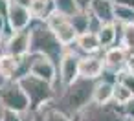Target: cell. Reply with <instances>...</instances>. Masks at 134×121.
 Here are the masks:
<instances>
[{
	"mask_svg": "<svg viewBox=\"0 0 134 121\" xmlns=\"http://www.w3.org/2000/svg\"><path fill=\"white\" fill-rule=\"evenodd\" d=\"M94 86H96V81L79 77V79H75L72 84L64 86V88L57 94L53 105L74 117L77 112H81L85 106H88V105L92 103Z\"/></svg>",
	"mask_w": 134,
	"mask_h": 121,
	"instance_id": "obj_1",
	"label": "cell"
},
{
	"mask_svg": "<svg viewBox=\"0 0 134 121\" xmlns=\"http://www.w3.org/2000/svg\"><path fill=\"white\" fill-rule=\"evenodd\" d=\"M30 33H31L30 53L44 55V57L52 59L53 62H57V66H59L63 55L66 53V46L61 44V41L55 37V33L42 20H33V24L30 26Z\"/></svg>",
	"mask_w": 134,
	"mask_h": 121,
	"instance_id": "obj_2",
	"label": "cell"
},
{
	"mask_svg": "<svg viewBox=\"0 0 134 121\" xmlns=\"http://www.w3.org/2000/svg\"><path fill=\"white\" fill-rule=\"evenodd\" d=\"M22 86V90L26 92L28 99H30V108L39 112L42 110L46 105L53 103L55 97H57V86L52 84V83H46L31 73H26L22 77L17 79Z\"/></svg>",
	"mask_w": 134,
	"mask_h": 121,
	"instance_id": "obj_3",
	"label": "cell"
},
{
	"mask_svg": "<svg viewBox=\"0 0 134 121\" xmlns=\"http://www.w3.org/2000/svg\"><path fill=\"white\" fill-rule=\"evenodd\" d=\"M74 121H129V119L123 116L121 106L114 103L97 105L92 101L88 106H85L81 112L74 116Z\"/></svg>",
	"mask_w": 134,
	"mask_h": 121,
	"instance_id": "obj_4",
	"label": "cell"
},
{
	"mask_svg": "<svg viewBox=\"0 0 134 121\" xmlns=\"http://www.w3.org/2000/svg\"><path fill=\"white\" fill-rule=\"evenodd\" d=\"M0 105H2V108H9V110H15L20 114L31 110L30 99H28L26 92L22 90V86L17 79L6 81L0 86Z\"/></svg>",
	"mask_w": 134,
	"mask_h": 121,
	"instance_id": "obj_5",
	"label": "cell"
},
{
	"mask_svg": "<svg viewBox=\"0 0 134 121\" xmlns=\"http://www.w3.org/2000/svg\"><path fill=\"white\" fill-rule=\"evenodd\" d=\"M30 59V68H28V73L46 81V83H52L57 86V94L61 92L59 90V66L57 62H53L52 59L44 57V55H39V53H30L28 55Z\"/></svg>",
	"mask_w": 134,
	"mask_h": 121,
	"instance_id": "obj_6",
	"label": "cell"
},
{
	"mask_svg": "<svg viewBox=\"0 0 134 121\" xmlns=\"http://www.w3.org/2000/svg\"><path fill=\"white\" fill-rule=\"evenodd\" d=\"M44 24H46L53 33H55V37L61 41V44H63V46L70 48L72 44H75V41H77L79 33L75 31V28L72 26V22H70V19H68V17L61 15L59 11H53V13L44 20Z\"/></svg>",
	"mask_w": 134,
	"mask_h": 121,
	"instance_id": "obj_7",
	"label": "cell"
},
{
	"mask_svg": "<svg viewBox=\"0 0 134 121\" xmlns=\"http://www.w3.org/2000/svg\"><path fill=\"white\" fill-rule=\"evenodd\" d=\"M79 53H75L72 48H66V53L59 62V90L79 79Z\"/></svg>",
	"mask_w": 134,
	"mask_h": 121,
	"instance_id": "obj_8",
	"label": "cell"
},
{
	"mask_svg": "<svg viewBox=\"0 0 134 121\" xmlns=\"http://www.w3.org/2000/svg\"><path fill=\"white\" fill-rule=\"evenodd\" d=\"M107 70L105 57L101 53H92V55H81L79 59V77L99 81Z\"/></svg>",
	"mask_w": 134,
	"mask_h": 121,
	"instance_id": "obj_9",
	"label": "cell"
},
{
	"mask_svg": "<svg viewBox=\"0 0 134 121\" xmlns=\"http://www.w3.org/2000/svg\"><path fill=\"white\" fill-rule=\"evenodd\" d=\"M30 46H31V33H30V28H28V30H22V31H13L6 39V44H4L2 51H8L15 57H26L30 53Z\"/></svg>",
	"mask_w": 134,
	"mask_h": 121,
	"instance_id": "obj_10",
	"label": "cell"
},
{
	"mask_svg": "<svg viewBox=\"0 0 134 121\" xmlns=\"http://www.w3.org/2000/svg\"><path fill=\"white\" fill-rule=\"evenodd\" d=\"M103 57H105L107 70H110L114 73H119L121 70H125L132 61L130 51L123 46H112L108 50H103Z\"/></svg>",
	"mask_w": 134,
	"mask_h": 121,
	"instance_id": "obj_11",
	"label": "cell"
},
{
	"mask_svg": "<svg viewBox=\"0 0 134 121\" xmlns=\"http://www.w3.org/2000/svg\"><path fill=\"white\" fill-rule=\"evenodd\" d=\"M33 20H35V19H33L30 8L20 6V4H17V2H11L9 13H8V26L11 28V31L28 30V28L33 24Z\"/></svg>",
	"mask_w": 134,
	"mask_h": 121,
	"instance_id": "obj_12",
	"label": "cell"
},
{
	"mask_svg": "<svg viewBox=\"0 0 134 121\" xmlns=\"http://www.w3.org/2000/svg\"><path fill=\"white\" fill-rule=\"evenodd\" d=\"M22 59L24 57H15L8 51H0V77L6 81L19 79L22 72Z\"/></svg>",
	"mask_w": 134,
	"mask_h": 121,
	"instance_id": "obj_13",
	"label": "cell"
},
{
	"mask_svg": "<svg viewBox=\"0 0 134 121\" xmlns=\"http://www.w3.org/2000/svg\"><path fill=\"white\" fill-rule=\"evenodd\" d=\"M70 48H72L75 53H79V55H92V53H99V51L103 50L97 33H92V31L81 33V35L77 37L75 44H72Z\"/></svg>",
	"mask_w": 134,
	"mask_h": 121,
	"instance_id": "obj_14",
	"label": "cell"
},
{
	"mask_svg": "<svg viewBox=\"0 0 134 121\" xmlns=\"http://www.w3.org/2000/svg\"><path fill=\"white\" fill-rule=\"evenodd\" d=\"M114 9H116V4L114 0H94L92 6H90V13L94 17H97L103 24H110L114 22Z\"/></svg>",
	"mask_w": 134,
	"mask_h": 121,
	"instance_id": "obj_15",
	"label": "cell"
},
{
	"mask_svg": "<svg viewBox=\"0 0 134 121\" xmlns=\"http://www.w3.org/2000/svg\"><path fill=\"white\" fill-rule=\"evenodd\" d=\"M112 94H114V83H110L107 79H99V81H96L92 101L97 103V105H110L112 103Z\"/></svg>",
	"mask_w": 134,
	"mask_h": 121,
	"instance_id": "obj_16",
	"label": "cell"
},
{
	"mask_svg": "<svg viewBox=\"0 0 134 121\" xmlns=\"http://www.w3.org/2000/svg\"><path fill=\"white\" fill-rule=\"evenodd\" d=\"M30 11L35 20H46L53 11H55V2L53 0H31Z\"/></svg>",
	"mask_w": 134,
	"mask_h": 121,
	"instance_id": "obj_17",
	"label": "cell"
},
{
	"mask_svg": "<svg viewBox=\"0 0 134 121\" xmlns=\"http://www.w3.org/2000/svg\"><path fill=\"white\" fill-rule=\"evenodd\" d=\"M39 116H41V121H74V117L70 114L57 108L53 103H50L42 110H39Z\"/></svg>",
	"mask_w": 134,
	"mask_h": 121,
	"instance_id": "obj_18",
	"label": "cell"
},
{
	"mask_svg": "<svg viewBox=\"0 0 134 121\" xmlns=\"http://www.w3.org/2000/svg\"><path fill=\"white\" fill-rule=\"evenodd\" d=\"M134 97V94L130 92V90H127L121 83H114V94H112V103L114 105H118V106H123V105H127L130 99Z\"/></svg>",
	"mask_w": 134,
	"mask_h": 121,
	"instance_id": "obj_19",
	"label": "cell"
},
{
	"mask_svg": "<svg viewBox=\"0 0 134 121\" xmlns=\"http://www.w3.org/2000/svg\"><path fill=\"white\" fill-rule=\"evenodd\" d=\"M70 22H72V26L75 28V31L79 35L86 33L88 31V22H90V13L88 11H77L75 15L70 17Z\"/></svg>",
	"mask_w": 134,
	"mask_h": 121,
	"instance_id": "obj_20",
	"label": "cell"
},
{
	"mask_svg": "<svg viewBox=\"0 0 134 121\" xmlns=\"http://www.w3.org/2000/svg\"><path fill=\"white\" fill-rule=\"evenodd\" d=\"M114 22H119L123 26L127 24H134V8H127V6H116L114 9Z\"/></svg>",
	"mask_w": 134,
	"mask_h": 121,
	"instance_id": "obj_21",
	"label": "cell"
},
{
	"mask_svg": "<svg viewBox=\"0 0 134 121\" xmlns=\"http://www.w3.org/2000/svg\"><path fill=\"white\" fill-rule=\"evenodd\" d=\"M53 2H55V11H59L61 15H64L68 19L79 11L75 0H53Z\"/></svg>",
	"mask_w": 134,
	"mask_h": 121,
	"instance_id": "obj_22",
	"label": "cell"
},
{
	"mask_svg": "<svg viewBox=\"0 0 134 121\" xmlns=\"http://www.w3.org/2000/svg\"><path fill=\"white\" fill-rule=\"evenodd\" d=\"M121 46L127 48V50L130 51V55H134V24H127V26H123Z\"/></svg>",
	"mask_w": 134,
	"mask_h": 121,
	"instance_id": "obj_23",
	"label": "cell"
},
{
	"mask_svg": "<svg viewBox=\"0 0 134 121\" xmlns=\"http://www.w3.org/2000/svg\"><path fill=\"white\" fill-rule=\"evenodd\" d=\"M118 83H121L127 90H130L134 94V72L130 70V66H127L125 70H121L118 73Z\"/></svg>",
	"mask_w": 134,
	"mask_h": 121,
	"instance_id": "obj_24",
	"label": "cell"
},
{
	"mask_svg": "<svg viewBox=\"0 0 134 121\" xmlns=\"http://www.w3.org/2000/svg\"><path fill=\"white\" fill-rule=\"evenodd\" d=\"M0 121H22V114L15 112V110H9V108H2Z\"/></svg>",
	"mask_w": 134,
	"mask_h": 121,
	"instance_id": "obj_25",
	"label": "cell"
},
{
	"mask_svg": "<svg viewBox=\"0 0 134 121\" xmlns=\"http://www.w3.org/2000/svg\"><path fill=\"white\" fill-rule=\"evenodd\" d=\"M90 13V11H88ZM103 28V22L97 19V17H94L92 13H90V22H88V31H92V33H97L99 30Z\"/></svg>",
	"mask_w": 134,
	"mask_h": 121,
	"instance_id": "obj_26",
	"label": "cell"
},
{
	"mask_svg": "<svg viewBox=\"0 0 134 121\" xmlns=\"http://www.w3.org/2000/svg\"><path fill=\"white\" fill-rule=\"evenodd\" d=\"M121 112H123V116H125L127 119H134V97H132L127 105L121 106Z\"/></svg>",
	"mask_w": 134,
	"mask_h": 121,
	"instance_id": "obj_27",
	"label": "cell"
},
{
	"mask_svg": "<svg viewBox=\"0 0 134 121\" xmlns=\"http://www.w3.org/2000/svg\"><path fill=\"white\" fill-rule=\"evenodd\" d=\"M11 33H13V31H11V28L8 26V19H6L4 15H0V35H4V39H8Z\"/></svg>",
	"mask_w": 134,
	"mask_h": 121,
	"instance_id": "obj_28",
	"label": "cell"
},
{
	"mask_svg": "<svg viewBox=\"0 0 134 121\" xmlns=\"http://www.w3.org/2000/svg\"><path fill=\"white\" fill-rule=\"evenodd\" d=\"M11 2H13V0H0V15H4L6 19H8L9 8H11Z\"/></svg>",
	"mask_w": 134,
	"mask_h": 121,
	"instance_id": "obj_29",
	"label": "cell"
},
{
	"mask_svg": "<svg viewBox=\"0 0 134 121\" xmlns=\"http://www.w3.org/2000/svg\"><path fill=\"white\" fill-rule=\"evenodd\" d=\"M92 2H94V0H75V4H77L79 11H90Z\"/></svg>",
	"mask_w": 134,
	"mask_h": 121,
	"instance_id": "obj_30",
	"label": "cell"
},
{
	"mask_svg": "<svg viewBox=\"0 0 134 121\" xmlns=\"http://www.w3.org/2000/svg\"><path fill=\"white\" fill-rule=\"evenodd\" d=\"M116 6H127V8H134V0H114Z\"/></svg>",
	"mask_w": 134,
	"mask_h": 121,
	"instance_id": "obj_31",
	"label": "cell"
},
{
	"mask_svg": "<svg viewBox=\"0 0 134 121\" xmlns=\"http://www.w3.org/2000/svg\"><path fill=\"white\" fill-rule=\"evenodd\" d=\"M129 66H130V70L134 72V61H130V64H129Z\"/></svg>",
	"mask_w": 134,
	"mask_h": 121,
	"instance_id": "obj_32",
	"label": "cell"
},
{
	"mask_svg": "<svg viewBox=\"0 0 134 121\" xmlns=\"http://www.w3.org/2000/svg\"><path fill=\"white\" fill-rule=\"evenodd\" d=\"M4 83H6V79H2V77H0V86H2Z\"/></svg>",
	"mask_w": 134,
	"mask_h": 121,
	"instance_id": "obj_33",
	"label": "cell"
},
{
	"mask_svg": "<svg viewBox=\"0 0 134 121\" xmlns=\"http://www.w3.org/2000/svg\"><path fill=\"white\" fill-rule=\"evenodd\" d=\"M129 121H134V119H129Z\"/></svg>",
	"mask_w": 134,
	"mask_h": 121,
	"instance_id": "obj_34",
	"label": "cell"
}]
</instances>
